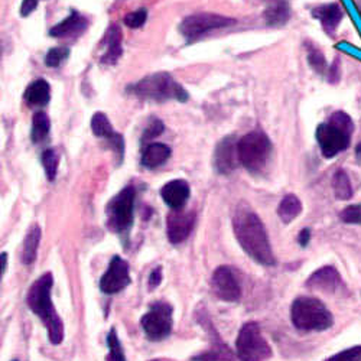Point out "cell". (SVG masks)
I'll return each mask as SVG.
<instances>
[{"mask_svg":"<svg viewBox=\"0 0 361 361\" xmlns=\"http://www.w3.org/2000/svg\"><path fill=\"white\" fill-rule=\"evenodd\" d=\"M340 217L347 224H361V204L344 208Z\"/></svg>","mask_w":361,"mask_h":361,"instance_id":"cell-33","label":"cell"},{"mask_svg":"<svg viewBox=\"0 0 361 361\" xmlns=\"http://www.w3.org/2000/svg\"><path fill=\"white\" fill-rule=\"evenodd\" d=\"M135 188L126 187L110 200L106 207L107 226L120 237H129L135 216Z\"/></svg>","mask_w":361,"mask_h":361,"instance_id":"cell-6","label":"cell"},{"mask_svg":"<svg viewBox=\"0 0 361 361\" xmlns=\"http://www.w3.org/2000/svg\"><path fill=\"white\" fill-rule=\"evenodd\" d=\"M194 361H234V354L233 351L220 340L217 336L216 329H214V338H213V345L208 351L195 355L192 358Z\"/></svg>","mask_w":361,"mask_h":361,"instance_id":"cell-23","label":"cell"},{"mask_svg":"<svg viewBox=\"0 0 361 361\" xmlns=\"http://www.w3.org/2000/svg\"><path fill=\"white\" fill-rule=\"evenodd\" d=\"M238 161L252 173L260 172L272 154V142L262 130H255L243 136L237 143Z\"/></svg>","mask_w":361,"mask_h":361,"instance_id":"cell-5","label":"cell"},{"mask_svg":"<svg viewBox=\"0 0 361 361\" xmlns=\"http://www.w3.org/2000/svg\"><path fill=\"white\" fill-rule=\"evenodd\" d=\"M54 285V278L51 274L42 275L34 282L27 292V307L34 314H37L48 329L49 341L54 345L61 344L64 340V324L58 317L54 304L51 300V289Z\"/></svg>","mask_w":361,"mask_h":361,"instance_id":"cell-2","label":"cell"},{"mask_svg":"<svg viewBox=\"0 0 361 361\" xmlns=\"http://www.w3.org/2000/svg\"><path fill=\"white\" fill-rule=\"evenodd\" d=\"M38 6V0H23L22 6H20V15L27 16L31 15Z\"/></svg>","mask_w":361,"mask_h":361,"instance_id":"cell-38","label":"cell"},{"mask_svg":"<svg viewBox=\"0 0 361 361\" xmlns=\"http://www.w3.org/2000/svg\"><path fill=\"white\" fill-rule=\"evenodd\" d=\"M333 190H334V194H336V198L337 200H341V201H347L353 197V187H351V180L347 175L345 171L343 169H338L336 173H334V178H333Z\"/></svg>","mask_w":361,"mask_h":361,"instance_id":"cell-27","label":"cell"},{"mask_svg":"<svg viewBox=\"0 0 361 361\" xmlns=\"http://www.w3.org/2000/svg\"><path fill=\"white\" fill-rule=\"evenodd\" d=\"M212 286L214 295L226 300V302H235L242 295V289L233 274V270L227 266H220L216 269V272L212 279Z\"/></svg>","mask_w":361,"mask_h":361,"instance_id":"cell-13","label":"cell"},{"mask_svg":"<svg viewBox=\"0 0 361 361\" xmlns=\"http://www.w3.org/2000/svg\"><path fill=\"white\" fill-rule=\"evenodd\" d=\"M88 27V20L78 13L77 11H73L68 18L51 27L49 35L52 38L58 39H67V38H77L82 32H85V29Z\"/></svg>","mask_w":361,"mask_h":361,"instance_id":"cell-15","label":"cell"},{"mask_svg":"<svg viewBox=\"0 0 361 361\" xmlns=\"http://www.w3.org/2000/svg\"><path fill=\"white\" fill-rule=\"evenodd\" d=\"M312 16L318 19L328 35H334L340 22L343 20L344 12L338 4H328L318 6L312 11Z\"/></svg>","mask_w":361,"mask_h":361,"instance_id":"cell-19","label":"cell"},{"mask_svg":"<svg viewBox=\"0 0 361 361\" xmlns=\"http://www.w3.org/2000/svg\"><path fill=\"white\" fill-rule=\"evenodd\" d=\"M235 348L240 361H266L272 357V348L263 338L257 322H247L242 326Z\"/></svg>","mask_w":361,"mask_h":361,"instance_id":"cell-7","label":"cell"},{"mask_svg":"<svg viewBox=\"0 0 361 361\" xmlns=\"http://www.w3.org/2000/svg\"><path fill=\"white\" fill-rule=\"evenodd\" d=\"M235 20L233 18H227L223 15L216 13H195L187 16L179 25V32L185 37L187 42L198 41L201 37L207 35L208 32L216 31L226 26L233 25Z\"/></svg>","mask_w":361,"mask_h":361,"instance_id":"cell-8","label":"cell"},{"mask_svg":"<svg viewBox=\"0 0 361 361\" xmlns=\"http://www.w3.org/2000/svg\"><path fill=\"white\" fill-rule=\"evenodd\" d=\"M341 285V276L338 270L333 266H325L312 274L307 282V286L314 290H321L326 293H334Z\"/></svg>","mask_w":361,"mask_h":361,"instance_id":"cell-16","label":"cell"},{"mask_svg":"<svg viewBox=\"0 0 361 361\" xmlns=\"http://www.w3.org/2000/svg\"><path fill=\"white\" fill-rule=\"evenodd\" d=\"M308 61H310V66L318 73V74H324L325 70H326V61H325V56L324 54L312 47V45H308Z\"/></svg>","mask_w":361,"mask_h":361,"instance_id":"cell-32","label":"cell"},{"mask_svg":"<svg viewBox=\"0 0 361 361\" xmlns=\"http://www.w3.org/2000/svg\"><path fill=\"white\" fill-rule=\"evenodd\" d=\"M142 328L150 341H161L172 331V307L166 302H154L140 319Z\"/></svg>","mask_w":361,"mask_h":361,"instance_id":"cell-9","label":"cell"},{"mask_svg":"<svg viewBox=\"0 0 361 361\" xmlns=\"http://www.w3.org/2000/svg\"><path fill=\"white\" fill-rule=\"evenodd\" d=\"M41 240V228L38 224H34L29 228L25 240H23V247H22V262L25 264H31L37 259L38 246Z\"/></svg>","mask_w":361,"mask_h":361,"instance_id":"cell-24","label":"cell"},{"mask_svg":"<svg viewBox=\"0 0 361 361\" xmlns=\"http://www.w3.org/2000/svg\"><path fill=\"white\" fill-rule=\"evenodd\" d=\"M130 283L129 263L120 256H114L109 264L107 272L100 279V289L106 295L118 293Z\"/></svg>","mask_w":361,"mask_h":361,"instance_id":"cell-11","label":"cell"},{"mask_svg":"<svg viewBox=\"0 0 361 361\" xmlns=\"http://www.w3.org/2000/svg\"><path fill=\"white\" fill-rule=\"evenodd\" d=\"M162 282V267H155L149 275V288L155 289Z\"/></svg>","mask_w":361,"mask_h":361,"instance_id":"cell-37","label":"cell"},{"mask_svg":"<svg viewBox=\"0 0 361 361\" xmlns=\"http://www.w3.org/2000/svg\"><path fill=\"white\" fill-rule=\"evenodd\" d=\"M235 136H226L216 147L214 152V168L221 175L231 173L238 165V152H237Z\"/></svg>","mask_w":361,"mask_h":361,"instance_id":"cell-14","label":"cell"},{"mask_svg":"<svg viewBox=\"0 0 361 361\" xmlns=\"http://www.w3.org/2000/svg\"><path fill=\"white\" fill-rule=\"evenodd\" d=\"M58 164H59V157L56 154L55 149H47L42 154V165L45 169V173L49 180H54L56 176L58 171Z\"/></svg>","mask_w":361,"mask_h":361,"instance_id":"cell-30","label":"cell"},{"mask_svg":"<svg viewBox=\"0 0 361 361\" xmlns=\"http://www.w3.org/2000/svg\"><path fill=\"white\" fill-rule=\"evenodd\" d=\"M338 67H340V61H336L334 66L331 67V71H329V73H331V74H329V81H331V82L338 81V77H340V75H338V71H340Z\"/></svg>","mask_w":361,"mask_h":361,"instance_id":"cell-40","label":"cell"},{"mask_svg":"<svg viewBox=\"0 0 361 361\" xmlns=\"http://www.w3.org/2000/svg\"><path fill=\"white\" fill-rule=\"evenodd\" d=\"M164 132V123L158 118H152V122H150L149 128L145 130L143 136H142V143L150 140V139H155L157 136H159Z\"/></svg>","mask_w":361,"mask_h":361,"instance_id":"cell-36","label":"cell"},{"mask_svg":"<svg viewBox=\"0 0 361 361\" xmlns=\"http://www.w3.org/2000/svg\"><path fill=\"white\" fill-rule=\"evenodd\" d=\"M310 240H311V230L310 228H304L302 231L299 233V237H298V242H299V245L302 246V247H305V246H308V243H310Z\"/></svg>","mask_w":361,"mask_h":361,"instance_id":"cell-39","label":"cell"},{"mask_svg":"<svg viewBox=\"0 0 361 361\" xmlns=\"http://www.w3.org/2000/svg\"><path fill=\"white\" fill-rule=\"evenodd\" d=\"M152 361H159V360H152Z\"/></svg>","mask_w":361,"mask_h":361,"instance_id":"cell-43","label":"cell"},{"mask_svg":"<svg viewBox=\"0 0 361 361\" xmlns=\"http://www.w3.org/2000/svg\"><path fill=\"white\" fill-rule=\"evenodd\" d=\"M13 361H16V360H13Z\"/></svg>","mask_w":361,"mask_h":361,"instance_id":"cell-44","label":"cell"},{"mask_svg":"<svg viewBox=\"0 0 361 361\" xmlns=\"http://www.w3.org/2000/svg\"><path fill=\"white\" fill-rule=\"evenodd\" d=\"M102 47H104V52L102 54L100 63L106 66H113L122 56V31L117 25H110L106 31V35L102 41Z\"/></svg>","mask_w":361,"mask_h":361,"instance_id":"cell-17","label":"cell"},{"mask_svg":"<svg viewBox=\"0 0 361 361\" xmlns=\"http://www.w3.org/2000/svg\"><path fill=\"white\" fill-rule=\"evenodd\" d=\"M233 228L240 246L253 260L263 266H274L276 263L266 228L259 216L246 202L237 205Z\"/></svg>","mask_w":361,"mask_h":361,"instance_id":"cell-1","label":"cell"},{"mask_svg":"<svg viewBox=\"0 0 361 361\" xmlns=\"http://www.w3.org/2000/svg\"><path fill=\"white\" fill-rule=\"evenodd\" d=\"M264 20L270 26H283L290 18V6L288 0H266Z\"/></svg>","mask_w":361,"mask_h":361,"instance_id":"cell-21","label":"cell"},{"mask_svg":"<svg viewBox=\"0 0 361 361\" xmlns=\"http://www.w3.org/2000/svg\"><path fill=\"white\" fill-rule=\"evenodd\" d=\"M353 132L345 130L333 122L322 123L317 129V140L325 158H334L348 149Z\"/></svg>","mask_w":361,"mask_h":361,"instance_id":"cell-10","label":"cell"},{"mask_svg":"<svg viewBox=\"0 0 361 361\" xmlns=\"http://www.w3.org/2000/svg\"><path fill=\"white\" fill-rule=\"evenodd\" d=\"M128 92L143 100L154 102H166L178 100L187 102L188 94L168 73H157L149 77H145L136 84L128 87Z\"/></svg>","mask_w":361,"mask_h":361,"instance_id":"cell-3","label":"cell"},{"mask_svg":"<svg viewBox=\"0 0 361 361\" xmlns=\"http://www.w3.org/2000/svg\"><path fill=\"white\" fill-rule=\"evenodd\" d=\"M325 361H361V345L347 348L333 357L326 358Z\"/></svg>","mask_w":361,"mask_h":361,"instance_id":"cell-34","label":"cell"},{"mask_svg":"<svg viewBox=\"0 0 361 361\" xmlns=\"http://www.w3.org/2000/svg\"><path fill=\"white\" fill-rule=\"evenodd\" d=\"M23 99L29 107L47 106L51 99V87L44 78H38L29 84L25 90Z\"/></svg>","mask_w":361,"mask_h":361,"instance_id":"cell-20","label":"cell"},{"mask_svg":"<svg viewBox=\"0 0 361 361\" xmlns=\"http://www.w3.org/2000/svg\"><path fill=\"white\" fill-rule=\"evenodd\" d=\"M293 325L302 331H325L333 326V314L317 298L300 296L293 300L290 308Z\"/></svg>","mask_w":361,"mask_h":361,"instance_id":"cell-4","label":"cell"},{"mask_svg":"<svg viewBox=\"0 0 361 361\" xmlns=\"http://www.w3.org/2000/svg\"><path fill=\"white\" fill-rule=\"evenodd\" d=\"M92 130L97 137H104L107 140H110L116 132L111 128L110 120L107 118V116L104 113H96L92 118Z\"/></svg>","mask_w":361,"mask_h":361,"instance_id":"cell-28","label":"cell"},{"mask_svg":"<svg viewBox=\"0 0 361 361\" xmlns=\"http://www.w3.org/2000/svg\"><path fill=\"white\" fill-rule=\"evenodd\" d=\"M300 212H302V202L293 194L285 195L278 208V214L285 224L292 223L300 214Z\"/></svg>","mask_w":361,"mask_h":361,"instance_id":"cell-25","label":"cell"},{"mask_svg":"<svg viewBox=\"0 0 361 361\" xmlns=\"http://www.w3.org/2000/svg\"><path fill=\"white\" fill-rule=\"evenodd\" d=\"M355 155H357V158H358V161H361V143L357 146V149H355Z\"/></svg>","mask_w":361,"mask_h":361,"instance_id":"cell-42","label":"cell"},{"mask_svg":"<svg viewBox=\"0 0 361 361\" xmlns=\"http://www.w3.org/2000/svg\"><path fill=\"white\" fill-rule=\"evenodd\" d=\"M190 194H191L190 185L184 179H173V180H171V183L165 184L161 190V195H162L164 201L172 209L183 208L187 204Z\"/></svg>","mask_w":361,"mask_h":361,"instance_id":"cell-18","label":"cell"},{"mask_svg":"<svg viewBox=\"0 0 361 361\" xmlns=\"http://www.w3.org/2000/svg\"><path fill=\"white\" fill-rule=\"evenodd\" d=\"M146 19H147V12H146V9H139V11H135V12H132V13L126 15L125 19H123V22H125L126 26H129V27H132V29H137V27H140V26L145 25Z\"/></svg>","mask_w":361,"mask_h":361,"instance_id":"cell-35","label":"cell"},{"mask_svg":"<svg viewBox=\"0 0 361 361\" xmlns=\"http://www.w3.org/2000/svg\"><path fill=\"white\" fill-rule=\"evenodd\" d=\"M171 157V147L164 143H150L143 149L142 165L147 169H155L164 165Z\"/></svg>","mask_w":361,"mask_h":361,"instance_id":"cell-22","label":"cell"},{"mask_svg":"<svg viewBox=\"0 0 361 361\" xmlns=\"http://www.w3.org/2000/svg\"><path fill=\"white\" fill-rule=\"evenodd\" d=\"M107 345H109V354L106 357L107 361H126L122 344L118 341L117 331L114 328L110 329L109 337H107Z\"/></svg>","mask_w":361,"mask_h":361,"instance_id":"cell-29","label":"cell"},{"mask_svg":"<svg viewBox=\"0 0 361 361\" xmlns=\"http://www.w3.org/2000/svg\"><path fill=\"white\" fill-rule=\"evenodd\" d=\"M70 55V48L67 47H58L48 51L45 56V66L49 68H56L61 66Z\"/></svg>","mask_w":361,"mask_h":361,"instance_id":"cell-31","label":"cell"},{"mask_svg":"<svg viewBox=\"0 0 361 361\" xmlns=\"http://www.w3.org/2000/svg\"><path fill=\"white\" fill-rule=\"evenodd\" d=\"M195 224V213L194 212H183L180 209H173L168 214L166 228L168 238L172 245L183 243L188 238Z\"/></svg>","mask_w":361,"mask_h":361,"instance_id":"cell-12","label":"cell"},{"mask_svg":"<svg viewBox=\"0 0 361 361\" xmlns=\"http://www.w3.org/2000/svg\"><path fill=\"white\" fill-rule=\"evenodd\" d=\"M51 129L49 117L44 111H37L32 117V132H31V140L34 143H41L47 139Z\"/></svg>","mask_w":361,"mask_h":361,"instance_id":"cell-26","label":"cell"},{"mask_svg":"<svg viewBox=\"0 0 361 361\" xmlns=\"http://www.w3.org/2000/svg\"><path fill=\"white\" fill-rule=\"evenodd\" d=\"M6 262H8V255L5 252H2V275L5 274V270H6Z\"/></svg>","mask_w":361,"mask_h":361,"instance_id":"cell-41","label":"cell"}]
</instances>
